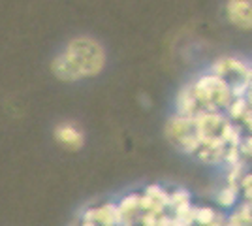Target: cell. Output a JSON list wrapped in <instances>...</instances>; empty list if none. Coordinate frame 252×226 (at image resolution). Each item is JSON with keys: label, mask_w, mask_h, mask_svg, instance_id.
<instances>
[{"label": "cell", "mask_w": 252, "mask_h": 226, "mask_svg": "<svg viewBox=\"0 0 252 226\" xmlns=\"http://www.w3.org/2000/svg\"><path fill=\"white\" fill-rule=\"evenodd\" d=\"M105 63L107 55L102 43L93 36H75L55 55L51 70L61 81L77 83L102 74Z\"/></svg>", "instance_id": "6da1fadb"}, {"label": "cell", "mask_w": 252, "mask_h": 226, "mask_svg": "<svg viewBox=\"0 0 252 226\" xmlns=\"http://www.w3.org/2000/svg\"><path fill=\"white\" fill-rule=\"evenodd\" d=\"M226 15L235 27L252 29V0H230Z\"/></svg>", "instance_id": "3957f363"}, {"label": "cell", "mask_w": 252, "mask_h": 226, "mask_svg": "<svg viewBox=\"0 0 252 226\" xmlns=\"http://www.w3.org/2000/svg\"><path fill=\"white\" fill-rule=\"evenodd\" d=\"M53 136H55L57 143H61L64 149L68 151H77L85 145V132L81 130V127H77L72 121L59 123L53 130Z\"/></svg>", "instance_id": "7a4b0ae2"}]
</instances>
